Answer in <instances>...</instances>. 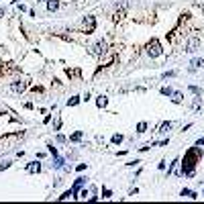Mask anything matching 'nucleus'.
Returning a JSON list of instances; mask_svg holds the SVG:
<instances>
[{
	"instance_id": "nucleus-10",
	"label": "nucleus",
	"mask_w": 204,
	"mask_h": 204,
	"mask_svg": "<svg viewBox=\"0 0 204 204\" xmlns=\"http://www.w3.org/2000/svg\"><path fill=\"white\" fill-rule=\"evenodd\" d=\"M63 163H65V161L61 159V157H55V161H53V167H55V169H61V167H63Z\"/></svg>"
},
{
	"instance_id": "nucleus-14",
	"label": "nucleus",
	"mask_w": 204,
	"mask_h": 204,
	"mask_svg": "<svg viewBox=\"0 0 204 204\" xmlns=\"http://www.w3.org/2000/svg\"><path fill=\"white\" fill-rule=\"evenodd\" d=\"M161 94H163V96H171V94H174V90H171L169 86H163V88H161Z\"/></svg>"
},
{
	"instance_id": "nucleus-19",
	"label": "nucleus",
	"mask_w": 204,
	"mask_h": 204,
	"mask_svg": "<svg viewBox=\"0 0 204 204\" xmlns=\"http://www.w3.org/2000/svg\"><path fill=\"white\" fill-rule=\"evenodd\" d=\"M190 92H192V94H196V96H200V94H202V90H200L198 86H190Z\"/></svg>"
},
{
	"instance_id": "nucleus-31",
	"label": "nucleus",
	"mask_w": 204,
	"mask_h": 204,
	"mask_svg": "<svg viewBox=\"0 0 204 204\" xmlns=\"http://www.w3.org/2000/svg\"><path fill=\"white\" fill-rule=\"evenodd\" d=\"M2 14H4V8H2V6H0V16H2Z\"/></svg>"
},
{
	"instance_id": "nucleus-24",
	"label": "nucleus",
	"mask_w": 204,
	"mask_h": 204,
	"mask_svg": "<svg viewBox=\"0 0 204 204\" xmlns=\"http://www.w3.org/2000/svg\"><path fill=\"white\" fill-rule=\"evenodd\" d=\"M70 196H74V194H72V190H70V192H65L63 196H59V200H67V198H70Z\"/></svg>"
},
{
	"instance_id": "nucleus-12",
	"label": "nucleus",
	"mask_w": 204,
	"mask_h": 204,
	"mask_svg": "<svg viewBox=\"0 0 204 204\" xmlns=\"http://www.w3.org/2000/svg\"><path fill=\"white\" fill-rule=\"evenodd\" d=\"M182 196H188V198H198V196H196V192H192V190H188V188H184V190H182Z\"/></svg>"
},
{
	"instance_id": "nucleus-29",
	"label": "nucleus",
	"mask_w": 204,
	"mask_h": 204,
	"mask_svg": "<svg viewBox=\"0 0 204 204\" xmlns=\"http://www.w3.org/2000/svg\"><path fill=\"white\" fill-rule=\"evenodd\" d=\"M102 194H104V196H102V198H110V196H112V194H110V190H104V192H102Z\"/></svg>"
},
{
	"instance_id": "nucleus-8",
	"label": "nucleus",
	"mask_w": 204,
	"mask_h": 204,
	"mask_svg": "<svg viewBox=\"0 0 204 204\" xmlns=\"http://www.w3.org/2000/svg\"><path fill=\"white\" fill-rule=\"evenodd\" d=\"M10 90H12V92H22V90H25V84H22V82L12 84V86H10Z\"/></svg>"
},
{
	"instance_id": "nucleus-25",
	"label": "nucleus",
	"mask_w": 204,
	"mask_h": 204,
	"mask_svg": "<svg viewBox=\"0 0 204 204\" xmlns=\"http://www.w3.org/2000/svg\"><path fill=\"white\" fill-rule=\"evenodd\" d=\"M49 153H51V155H53V157H57V149H55V147H53V145H49Z\"/></svg>"
},
{
	"instance_id": "nucleus-7",
	"label": "nucleus",
	"mask_w": 204,
	"mask_h": 204,
	"mask_svg": "<svg viewBox=\"0 0 204 204\" xmlns=\"http://www.w3.org/2000/svg\"><path fill=\"white\" fill-rule=\"evenodd\" d=\"M39 169H41V165H39L37 161H33V163H29V165H27V171H31V174L39 171Z\"/></svg>"
},
{
	"instance_id": "nucleus-27",
	"label": "nucleus",
	"mask_w": 204,
	"mask_h": 204,
	"mask_svg": "<svg viewBox=\"0 0 204 204\" xmlns=\"http://www.w3.org/2000/svg\"><path fill=\"white\" fill-rule=\"evenodd\" d=\"M57 143H65V137H63V135H57Z\"/></svg>"
},
{
	"instance_id": "nucleus-1",
	"label": "nucleus",
	"mask_w": 204,
	"mask_h": 204,
	"mask_svg": "<svg viewBox=\"0 0 204 204\" xmlns=\"http://www.w3.org/2000/svg\"><path fill=\"white\" fill-rule=\"evenodd\" d=\"M200 155H202V151H200V145L198 147H192L186 155H184V163H182V176H194V165L200 161Z\"/></svg>"
},
{
	"instance_id": "nucleus-28",
	"label": "nucleus",
	"mask_w": 204,
	"mask_h": 204,
	"mask_svg": "<svg viewBox=\"0 0 204 204\" xmlns=\"http://www.w3.org/2000/svg\"><path fill=\"white\" fill-rule=\"evenodd\" d=\"M76 169H78V171H84V169H86V163H80V165H78Z\"/></svg>"
},
{
	"instance_id": "nucleus-26",
	"label": "nucleus",
	"mask_w": 204,
	"mask_h": 204,
	"mask_svg": "<svg viewBox=\"0 0 204 204\" xmlns=\"http://www.w3.org/2000/svg\"><path fill=\"white\" fill-rule=\"evenodd\" d=\"M6 167H10V161H4V163H0V169H6Z\"/></svg>"
},
{
	"instance_id": "nucleus-20",
	"label": "nucleus",
	"mask_w": 204,
	"mask_h": 204,
	"mask_svg": "<svg viewBox=\"0 0 204 204\" xmlns=\"http://www.w3.org/2000/svg\"><path fill=\"white\" fill-rule=\"evenodd\" d=\"M112 143H115V145L123 143V135H115V137H112Z\"/></svg>"
},
{
	"instance_id": "nucleus-15",
	"label": "nucleus",
	"mask_w": 204,
	"mask_h": 204,
	"mask_svg": "<svg viewBox=\"0 0 204 204\" xmlns=\"http://www.w3.org/2000/svg\"><path fill=\"white\" fill-rule=\"evenodd\" d=\"M80 139H82V131H76L72 137H70V141H74V143H76V141H80Z\"/></svg>"
},
{
	"instance_id": "nucleus-23",
	"label": "nucleus",
	"mask_w": 204,
	"mask_h": 204,
	"mask_svg": "<svg viewBox=\"0 0 204 204\" xmlns=\"http://www.w3.org/2000/svg\"><path fill=\"white\" fill-rule=\"evenodd\" d=\"M174 76H176V72H165L161 78H163V80H167V78H174Z\"/></svg>"
},
{
	"instance_id": "nucleus-17",
	"label": "nucleus",
	"mask_w": 204,
	"mask_h": 204,
	"mask_svg": "<svg viewBox=\"0 0 204 204\" xmlns=\"http://www.w3.org/2000/svg\"><path fill=\"white\" fill-rule=\"evenodd\" d=\"M169 129H171V123H169V121H167V123H163V125L159 127V131H161V133H167Z\"/></svg>"
},
{
	"instance_id": "nucleus-11",
	"label": "nucleus",
	"mask_w": 204,
	"mask_h": 204,
	"mask_svg": "<svg viewBox=\"0 0 204 204\" xmlns=\"http://www.w3.org/2000/svg\"><path fill=\"white\" fill-rule=\"evenodd\" d=\"M106 102H108V100H106V96H98V100H96L98 108H104V106H106Z\"/></svg>"
},
{
	"instance_id": "nucleus-13",
	"label": "nucleus",
	"mask_w": 204,
	"mask_h": 204,
	"mask_svg": "<svg viewBox=\"0 0 204 204\" xmlns=\"http://www.w3.org/2000/svg\"><path fill=\"white\" fill-rule=\"evenodd\" d=\"M196 67H204V59H194L192 61V70H196Z\"/></svg>"
},
{
	"instance_id": "nucleus-16",
	"label": "nucleus",
	"mask_w": 204,
	"mask_h": 204,
	"mask_svg": "<svg viewBox=\"0 0 204 204\" xmlns=\"http://www.w3.org/2000/svg\"><path fill=\"white\" fill-rule=\"evenodd\" d=\"M78 102H80V96H72L70 100H67V106H76Z\"/></svg>"
},
{
	"instance_id": "nucleus-4",
	"label": "nucleus",
	"mask_w": 204,
	"mask_h": 204,
	"mask_svg": "<svg viewBox=\"0 0 204 204\" xmlns=\"http://www.w3.org/2000/svg\"><path fill=\"white\" fill-rule=\"evenodd\" d=\"M198 45H200V39H198V37H192V39L188 41V45H186V51H188V53L196 51V49H198Z\"/></svg>"
},
{
	"instance_id": "nucleus-5",
	"label": "nucleus",
	"mask_w": 204,
	"mask_h": 204,
	"mask_svg": "<svg viewBox=\"0 0 204 204\" xmlns=\"http://www.w3.org/2000/svg\"><path fill=\"white\" fill-rule=\"evenodd\" d=\"M94 25H96L94 16H88V18L84 20V31H86V33H92V31H94Z\"/></svg>"
},
{
	"instance_id": "nucleus-6",
	"label": "nucleus",
	"mask_w": 204,
	"mask_h": 204,
	"mask_svg": "<svg viewBox=\"0 0 204 204\" xmlns=\"http://www.w3.org/2000/svg\"><path fill=\"white\" fill-rule=\"evenodd\" d=\"M84 182H86V180H84V178H78V180H76V182H74V188H72V194H76V192H78V190L82 188V184H84Z\"/></svg>"
},
{
	"instance_id": "nucleus-3",
	"label": "nucleus",
	"mask_w": 204,
	"mask_h": 204,
	"mask_svg": "<svg viewBox=\"0 0 204 204\" xmlns=\"http://www.w3.org/2000/svg\"><path fill=\"white\" fill-rule=\"evenodd\" d=\"M104 51H106V43L104 41H98V43H94L92 47H90V53L92 55H102Z\"/></svg>"
},
{
	"instance_id": "nucleus-30",
	"label": "nucleus",
	"mask_w": 204,
	"mask_h": 204,
	"mask_svg": "<svg viewBox=\"0 0 204 204\" xmlns=\"http://www.w3.org/2000/svg\"><path fill=\"white\" fill-rule=\"evenodd\" d=\"M196 145H204V137H202V139H198V141H196Z\"/></svg>"
},
{
	"instance_id": "nucleus-21",
	"label": "nucleus",
	"mask_w": 204,
	"mask_h": 204,
	"mask_svg": "<svg viewBox=\"0 0 204 204\" xmlns=\"http://www.w3.org/2000/svg\"><path fill=\"white\" fill-rule=\"evenodd\" d=\"M171 96H174V98H171L174 102H182V94H180V92H174Z\"/></svg>"
},
{
	"instance_id": "nucleus-9",
	"label": "nucleus",
	"mask_w": 204,
	"mask_h": 204,
	"mask_svg": "<svg viewBox=\"0 0 204 204\" xmlns=\"http://www.w3.org/2000/svg\"><path fill=\"white\" fill-rule=\"evenodd\" d=\"M47 8L53 12V10H57V8H59V2H57V0H49V2H47Z\"/></svg>"
},
{
	"instance_id": "nucleus-18",
	"label": "nucleus",
	"mask_w": 204,
	"mask_h": 204,
	"mask_svg": "<svg viewBox=\"0 0 204 204\" xmlns=\"http://www.w3.org/2000/svg\"><path fill=\"white\" fill-rule=\"evenodd\" d=\"M147 131V123H139L137 125V133H145Z\"/></svg>"
},
{
	"instance_id": "nucleus-32",
	"label": "nucleus",
	"mask_w": 204,
	"mask_h": 204,
	"mask_svg": "<svg viewBox=\"0 0 204 204\" xmlns=\"http://www.w3.org/2000/svg\"><path fill=\"white\" fill-rule=\"evenodd\" d=\"M37 2H41V0H37Z\"/></svg>"
},
{
	"instance_id": "nucleus-2",
	"label": "nucleus",
	"mask_w": 204,
	"mask_h": 204,
	"mask_svg": "<svg viewBox=\"0 0 204 204\" xmlns=\"http://www.w3.org/2000/svg\"><path fill=\"white\" fill-rule=\"evenodd\" d=\"M147 53H149L151 57H159V55H161V45H159V41H157V39H151V41H149Z\"/></svg>"
},
{
	"instance_id": "nucleus-22",
	"label": "nucleus",
	"mask_w": 204,
	"mask_h": 204,
	"mask_svg": "<svg viewBox=\"0 0 204 204\" xmlns=\"http://www.w3.org/2000/svg\"><path fill=\"white\" fill-rule=\"evenodd\" d=\"M180 163V159H174V163H171V167L167 169V174H174V169H176V165Z\"/></svg>"
}]
</instances>
